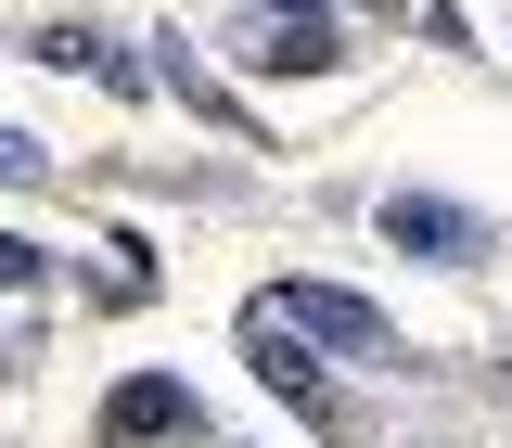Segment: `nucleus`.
I'll list each match as a JSON object with an SVG mask.
<instances>
[{
  "label": "nucleus",
  "instance_id": "obj_3",
  "mask_svg": "<svg viewBox=\"0 0 512 448\" xmlns=\"http://www.w3.org/2000/svg\"><path fill=\"white\" fill-rule=\"evenodd\" d=\"M180 436H205V397L180 372H128L103 397V448H180Z\"/></svg>",
  "mask_w": 512,
  "mask_h": 448
},
{
  "label": "nucleus",
  "instance_id": "obj_1",
  "mask_svg": "<svg viewBox=\"0 0 512 448\" xmlns=\"http://www.w3.org/2000/svg\"><path fill=\"white\" fill-rule=\"evenodd\" d=\"M269 308L295 320L308 346H333V359H397V320H384L372 295H346V282H282Z\"/></svg>",
  "mask_w": 512,
  "mask_h": 448
},
{
  "label": "nucleus",
  "instance_id": "obj_6",
  "mask_svg": "<svg viewBox=\"0 0 512 448\" xmlns=\"http://www.w3.org/2000/svg\"><path fill=\"white\" fill-rule=\"evenodd\" d=\"M333 52H346V39H333V26H256V64H269V77H333Z\"/></svg>",
  "mask_w": 512,
  "mask_h": 448
},
{
  "label": "nucleus",
  "instance_id": "obj_2",
  "mask_svg": "<svg viewBox=\"0 0 512 448\" xmlns=\"http://www.w3.org/2000/svg\"><path fill=\"white\" fill-rule=\"evenodd\" d=\"M244 359H256V384H269L282 410H308V423H333V436H346V397H333V372L295 346V320H282V308H256V320H244Z\"/></svg>",
  "mask_w": 512,
  "mask_h": 448
},
{
  "label": "nucleus",
  "instance_id": "obj_5",
  "mask_svg": "<svg viewBox=\"0 0 512 448\" xmlns=\"http://www.w3.org/2000/svg\"><path fill=\"white\" fill-rule=\"evenodd\" d=\"M26 52L64 64V77H103V90H141V52H128V39H103V26H77V13H64V26H39Z\"/></svg>",
  "mask_w": 512,
  "mask_h": 448
},
{
  "label": "nucleus",
  "instance_id": "obj_4",
  "mask_svg": "<svg viewBox=\"0 0 512 448\" xmlns=\"http://www.w3.org/2000/svg\"><path fill=\"white\" fill-rule=\"evenodd\" d=\"M384 244H410V256H448V269H474V256L500 244L474 205H436V192H384Z\"/></svg>",
  "mask_w": 512,
  "mask_h": 448
}]
</instances>
